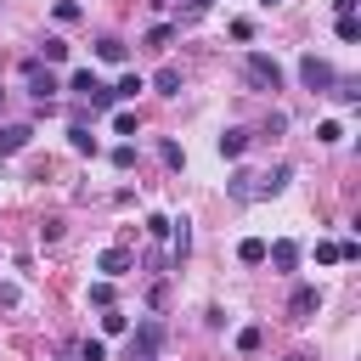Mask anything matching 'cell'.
I'll use <instances>...</instances> for the list:
<instances>
[{
  "label": "cell",
  "instance_id": "1",
  "mask_svg": "<svg viewBox=\"0 0 361 361\" xmlns=\"http://www.w3.org/2000/svg\"><path fill=\"white\" fill-rule=\"evenodd\" d=\"M164 338H169V327H164L158 316H147V322H141V327L130 333V350H124V361H158Z\"/></svg>",
  "mask_w": 361,
  "mask_h": 361
},
{
  "label": "cell",
  "instance_id": "2",
  "mask_svg": "<svg viewBox=\"0 0 361 361\" xmlns=\"http://www.w3.org/2000/svg\"><path fill=\"white\" fill-rule=\"evenodd\" d=\"M243 79L259 85V90H282V68H276V56H265V51H248V56H243Z\"/></svg>",
  "mask_w": 361,
  "mask_h": 361
},
{
  "label": "cell",
  "instance_id": "3",
  "mask_svg": "<svg viewBox=\"0 0 361 361\" xmlns=\"http://www.w3.org/2000/svg\"><path fill=\"white\" fill-rule=\"evenodd\" d=\"M23 85H28V96H34L39 107H51V90H62V85H56V73H51L39 56H23Z\"/></svg>",
  "mask_w": 361,
  "mask_h": 361
},
{
  "label": "cell",
  "instance_id": "4",
  "mask_svg": "<svg viewBox=\"0 0 361 361\" xmlns=\"http://www.w3.org/2000/svg\"><path fill=\"white\" fill-rule=\"evenodd\" d=\"M299 79H305V90H333V79H338V73H333V62H327V56H316V51H310V56H299Z\"/></svg>",
  "mask_w": 361,
  "mask_h": 361
},
{
  "label": "cell",
  "instance_id": "5",
  "mask_svg": "<svg viewBox=\"0 0 361 361\" xmlns=\"http://www.w3.org/2000/svg\"><path fill=\"white\" fill-rule=\"evenodd\" d=\"M316 310H322V288H293V293H288V316H293V322H310Z\"/></svg>",
  "mask_w": 361,
  "mask_h": 361
},
{
  "label": "cell",
  "instance_id": "6",
  "mask_svg": "<svg viewBox=\"0 0 361 361\" xmlns=\"http://www.w3.org/2000/svg\"><path fill=\"white\" fill-rule=\"evenodd\" d=\"M288 180H293V164H276V169L254 175V197H276V192H282Z\"/></svg>",
  "mask_w": 361,
  "mask_h": 361
},
{
  "label": "cell",
  "instance_id": "7",
  "mask_svg": "<svg viewBox=\"0 0 361 361\" xmlns=\"http://www.w3.org/2000/svg\"><path fill=\"white\" fill-rule=\"evenodd\" d=\"M265 259H271L276 271H293V265H299V243H293V237H276V243H265Z\"/></svg>",
  "mask_w": 361,
  "mask_h": 361
},
{
  "label": "cell",
  "instance_id": "8",
  "mask_svg": "<svg viewBox=\"0 0 361 361\" xmlns=\"http://www.w3.org/2000/svg\"><path fill=\"white\" fill-rule=\"evenodd\" d=\"M34 141V124H0V158H11V152H23Z\"/></svg>",
  "mask_w": 361,
  "mask_h": 361
},
{
  "label": "cell",
  "instance_id": "9",
  "mask_svg": "<svg viewBox=\"0 0 361 361\" xmlns=\"http://www.w3.org/2000/svg\"><path fill=\"white\" fill-rule=\"evenodd\" d=\"M130 265H135V259H130V248H102V259H96V271H102L107 282H113V276H124Z\"/></svg>",
  "mask_w": 361,
  "mask_h": 361
},
{
  "label": "cell",
  "instance_id": "10",
  "mask_svg": "<svg viewBox=\"0 0 361 361\" xmlns=\"http://www.w3.org/2000/svg\"><path fill=\"white\" fill-rule=\"evenodd\" d=\"M169 254H175V265L192 254V226L186 220H169Z\"/></svg>",
  "mask_w": 361,
  "mask_h": 361
},
{
  "label": "cell",
  "instance_id": "11",
  "mask_svg": "<svg viewBox=\"0 0 361 361\" xmlns=\"http://www.w3.org/2000/svg\"><path fill=\"white\" fill-rule=\"evenodd\" d=\"M248 141H254L248 130H226V135H220V158H243V152H248Z\"/></svg>",
  "mask_w": 361,
  "mask_h": 361
},
{
  "label": "cell",
  "instance_id": "12",
  "mask_svg": "<svg viewBox=\"0 0 361 361\" xmlns=\"http://www.w3.org/2000/svg\"><path fill=\"white\" fill-rule=\"evenodd\" d=\"M124 51H130V45H124L118 34H102V39H96V56H102V62H124Z\"/></svg>",
  "mask_w": 361,
  "mask_h": 361
},
{
  "label": "cell",
  "instance_id": "13",
  "mask_svg": "<svg viewBox=\"0 0 361 361\" xmlns=\"http://www.w3.org/2000/svg\"><path fill=\"white\" fill-rule=\"evenodd\" d=\"M152 90L158 96H180V68H158L152 73Z\"/></svg>",
  "mask_w": 361,
  "mask_h": 361
},
{
  "label": "cell",
  "instance_id": "14",
  "mask_svg": "<svg viewBox=\"0 0 361 361\" xmlns=\"http://www.w3.org/2000/svg\"><path fill=\"white\" fill-rule=\"evenodd\" d=\"M34 56H39L45 68H51V62H68V39H56V34H51V39H45V45L34 51Z\"/></svg>",
  "mask_w": 361,
  "mask_h": 361
},
{
  "label": "cell",
  "instance_id": "15",
  "mask_svg": "<svg viewBox=\"0 0 361 361\" xmlns=\"http://www.w3.org/2000/svg\"><path fill=\"white\" fill-rule=\"evenodd\" d=\"M237 259H243V265H265V243H259V237H243V243H237Z\"/></svg>",
  "mask_w": 361,
  "mask_h": 361
},
{
  "label": "cell",
  "instance_id": "16",
  "mask_svg": "<svg viewBox=\"0 0 361 361\" xmlns=\"http://www.w3.org/2000/svg\"><path fill=\"white\" fill-rule=\"evenodd\" d=\"M68 147H73V152H96V135H90L85 124H68Z\"/></svg>",
  "mask_w": 361,
  "mask_h": 361
},
{
  "label": "cell",
  "instance_id": "17",
  "mask_svg": "<svg viewBox=\"0 0 361 361\" xmlns=\"http://www.w3.org/2000/svg\"><path fill=\"white\" fill-rule=\"evenodd\" d=\"M135 90H147V79H141V73H124V79L113 85V96H118V102H130Z\"/></svg>",
  "mask_w": 361,
  "mask_h": 361
},
{
  "label": "cell",
  "instance_id": "18",
  "mask_svg": "<svg viewBox=\"0 0 361 361\" xmlns=\"http://www.w3.org/2000/svg\"><path fill=\"white\" fill-rule=\"evenodd\" d=\"M96 85H102V79H96V73H90V68H79V73H73V79H68V90H79V96H90V90H96Z\"/></svg>",
  "mask_w": 361,
  "mask_h": 361
},
{
  "label": "cell",
  "instance_id": "19",
  "mask_svg": "<svg viewBox=\"0 0 361 361\" xmlns=\"http://www.w3.org/2000/svg\"><path fill=\"white\" fill-rule=\"evenodd\" d=\"M124 327H130V316H124V310H107V316H102V333H107V338H118Z\"/></svg>",
  "mask_w": 361,
  "mask_h": 361
},
{
  "label": "cell",
  "instance_id": "20",
  "mask_svg": "<svg viewBox=\"0 0 361 361\" xmlns=\"http://www.w3.org/2000/svg\"><path fill=\"white\" fill-rule=\"evenodd\" d=\"M316 141H327V147H333V141H344V124H338V118H327V124H316Z\"/></svg>",
  "mask_w": 361,
  "mask_h": 361
},
{
  "label": "cell",
  "instance_id": "21",
  "mask_svg": "<svg viewBox=\"0 0 361 361\" xmlns=\"http://www.w3.org/2000/svg\"><path fill=\"white\" fill-rule=\"evenodd\" d=\"M158 158H164L169 169H180V164H186V152H180V141H164V147H158Z\"/></svg>",
  "mask_w": 361,
  "mask_h": 361
},
{
  "label": "cell",
  "instance_id": "22",
  "mask_svg": "<svg viewBox=\"0 0 361 361\" xmlns=\"http://www.w3.org/2000/svg\"><path fill=\"white\" fill-rule=\"evenodd\" d=\"M259 338H265L259 327H243V333H237V350H243V355H254V350H259Z\"/></svg>",
  "mask_w": 361,
  "mask_h": 361
},
{
  "label": "cell",
  "instance_id": "23",
  "mask_svg": "<svg viewBox=\"0 0 361 361\" xmlns=\"http://www.w3.org/2000/svg\"><path fill=\"white\" fill-rule=\"evenodd\" d=\"M79 361H107V344H102V338H85V344H79Z\"/></svg>",
  "mask_w": 361,
  "mask_h": 361
},
{
  "label": "cell",
  "instance_id": "24",
  "mask_svg": "<svg viewBox=\"0 0 361 361\" xmlns=\"http://www.w3.org/2000/svg\"><path fill=\"white\" fill-rule=\"evenodd\" d=\"M333 96H338V102H355L361 85H355V79H333Z\"/></svg>",
  "mask_w": 361,
  "mask_h": 361
},
{
  "label": "cell",
  "instance_id": "25",
  "mask_svg": "<svg viewBox=\"0 0 361 361\" xmlns=\"http://www.w3.org/2000/svg\"><path fill=\"white\" fill-rule=\"evenodd\" d=\"M113 130H118V135H135L141 118H135V113H113Z\"/></svg>",
  "mask_w": 361,
  "mask_h": 361
},
{
  "label": "cell",
  "instance_id": "26",
  "mask_svg": "<svg viewBox=\"0 0 361 361\" xmlns=\"http://www.w3.org/2000/svg\"><path fill=\"white\" fill-rule=\"evenodd\" d=\"M90 305L107 310V305H113V282H96V288H90Z\"/></svg>",
  "mask_w": 361,
  "mask_h": 361
},
{
  "label": "cell",
  "instance_id": "27",
  "mask_svg": "<svg viewBox=\"0 0 361 361\" xmlns=\"http://www.w3.org/2000/svg\"><path fill=\"white\" fill-rule=\"evenodd\" d=\"M56 23H79V0H56Z\"/></svg>",
  "mask_w": 361,
  "mask_h": 361
},
{
  "label": "cell",
  "instance_id": "28",
  "mask_svg": "<svg viewBox=\"0 0 361 361\" xmlns=\"http://www.w3.org/2000/svg\"><path fill=\"white\" fill-rule=\"evenodd\" d=\"M113 102H118L113 85H96V90H90V107H113Z\"/></svg>",
  "mask_w": 361,
  "mask_h": 361
},
{
  "label": "cell",
  "instance_id": "29",
  "mask_svg": "<svg viewBox=\"0 0 361 361\" xmlns=\"http://www.w3.org/2000/svg\"><path fill=\"white\" fill-rule=\"evenodd\" d=\"M130 164H135V147H130V141H124V147H113V169H130Z\"/></svg>",
  "mask_w": 361,
  "mask_h": 361
},
{
  "label": "cell",
  "instance_id": "30",
  "mask_svg": "<svg viewBox=\"0 0 361 361\" xmlns=\"http://www.w3.org/2000/svg\"><path fill=\"white\" fill-rule=\"evenodd\" d=\"M338 39H361V23L355 17H338Z\"/></svg>",
  "mask_w": 361,
  "mask_h": 361
},
{
  "label": "cell",
  "instance_id": "31",
  "mask_svg": "<svg viewBox=\"0 0 361 361\" xmlns=\"http://www.w3.org/2000/svg\"><path fill=\"white\" fill-rule=\"evenodd\" d=\"M169 39H175V28H169V23H158V28L147 34V45H169Z\"/></svg>",
  "mask_w": 361,
  "mask_h": 361
},
{
  "label": "cell",
  "instance_id": "32",
  "mask_svg": "<svg viewBox=\"0 0 361 361\" xmlns=\"http://www.w3.org/2000/svg\"><path fill=\"white\" fill-rule=\"evenodd\" d=\"M316 259L322 265H338V243H316Z\"/></svg>",
  "mask_w": 361,
  "mask_h": 361
},
{
  "label": "cell",
  "instance_id": "33",
  "mask_svg": "<svg viewBox=\"0 0 361 361\" xmlns=\"http://www.w3.org/2000/svg\"><path fill=\"white\" fill-rule=\"evenodd\" d=\"M333 11L338 17H355V0H333Z\"/></svg>",
  "mask_w": 361,
  "mask_h": 361
},
{
  "label": "cell",
  "instance_id": "34",
  "mask_svg": "<svg viewBox=\"0 0 361 361\" xmlns=\"http://www.w3.org/2000/svg\"><path fill=\"white\" fill-rule=\"evenodd\" d=\"M203 6H214V0H192V11H203Z\"/></svg>",
  "mask_w": 361,
  "mask_h": 361
},
{
  "label": "cell",
  "instance_id": "35",
  "mask_svg": "<svg viewBox=\"0 0 361 361\" xmlns=\"http://www.w3.org/2000/svg\"><path fill=\"white\" fill-rule=\"evenodd\" d=\"M288 361H310V355H288Z\"/></svg>",
  "mask_w": 361,
  "mask_h": 361
},
{
  "label": "cell",
  "instance_id": "36",
  "mask_svg": "<svg viewBox=\"0 0 361 361\" xmlns=\"http://www.w3.org/2000/svg\"><path fill=\"white\" fill-rule=\"evenodd\" d=\"M265 6H271V0H265Z\"/></svg>",
  "mask_w": 361,
  "mask_h": 361
}]
</instances>
